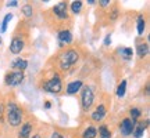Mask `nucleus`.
<instances>
[{
    "mask_svg": "<svg viewBox=\"0 0 150 138\" xmlns=\"http://www.w3.org/2000/svg\"><path fill=\"white\" fill-rule=\"evenodd\" d=\"M79 108H81V119L83 116H88V113L92 111V108L96 101L97 90L91 83H85L79 90ZM79 119V120H81Z\"/></svg>",
    "mask_w": 150,
    "mask_h": 138,
    "instance_id": "6e6552de",
    "label": "nucleus"
},
{
    "mask_svg": "<svg viewBox=\"0 0 150 138\" xmlns=\"http://www.w3.org/2000/svg\"><path fill=\"white\" fill-rule=\"evenodd\" d=\"M4 130L8 133H16L17 128L21 126L25 117L31 113L24 104L18 101L14 90H8L4 95Z\"/></svg>",
    "mask_w": 150,
    "mask_h": 138,
    "instance_id": "7ed1b4c3",
    "label": "nucleus"
},
{
    "mask_svg": "<svg viewBox=\"0 0 150 138\" xmlns=\"http://www.w3.org/2000/svg\"><path fill=\"white\" fill-rule=\"evenodd\" d=\"M125 93H127V80L122 79L121 82H120V84H118L115 94H117L118 98H122V97L125 95Z\"/></svg>",
    "mask_w": 150,
    "mask_h": 138,
    "instance_id": "a878e982",
    "label": "nucleus"
},
{
    "mask_svg": "<svg viewBox=\"0 0 150 138\" xmlns=\"http://www.w3.org/2000/svg\"><path fill=\"white\" fill-rule=\"evenodd\" d=\"M118 54H121V58L122 59L129 61V59H132L134 51H132V48L129 47H118Z\"/></svg>",
    "mask_w": 150,
    "mask_h": 138,
    "instance_id": "b1692460",
    "label": "nucleus"
},
{
    "mask_svg": "<svg viewBox=\"0 0 150 138\" xmlns=\"http://www.w3.org/2000/svg\"><path fill=\"white\" fill-rule=\"evenodd\" d=\"M40 126V122L36 119V116L33 113H29L25 120L21 123V126L17 128V131L14 133L16 138H29Z\"/></svg>",
    "mask_w": 150,
    "mask_h": 138,
    "instance_id": "1a4fd4ad",
    "label": "nucleus"
},
{
    "mask_svg": "<svg viewBox=\"0 0 150 138\" xmlns=\"http://www.w3.org/2000/svg\"><path fill=\"white\" fill-rule=\"evenodd\" d=\"M134 128H135V122H132L127 115H124L121 117V120L118 123V130H120V134L122 137H129L132 135L134 133Z\"/></svg>",
    "mask_w": 150,
    "mask_h": 138,
    "instance_id": "ddd939ff",
    "label": "nucleus"
},
{
    "mask_svg": "<svg viewBox=\"0 0 150 138\" xmlns=\"http://www.w3.org/2000/svg\"><path fill=\"white\" fill-rule=\"evenodd\" d=\"M38 13H39V8H38V3L36 1H25L24 6L21 7V14L22 18L25 22H28L29 25H32L31 22L36 18Z\"/></svg>",
    "mask_w": 150,
    "mask_h": 138,
    "instance_id": "9b49d317",
    "label": "nucleus"
},
{
    "mask_svg": "<svg viewBox=\"0 0 150 138\" xmlns=\"http://www.w3.org/2000/svg\"><path fill=\"white\" fill-rule=\"evenodd\" d=\"M45 108H46V109H49V108H52V102L49 101V100H46V101H45Z\"/></svg>",
    "mask_w": 150,
    "mask_h": 138,
    "instance_id": "c756f323",
    "label": "nucleus"
},
{
    "mask_svg": "<svg viewBox=\"0 0 150 138\" xmlns=\"http://www.w3.org/2000/svg\"><path fill=\"white\" fill-rule=\"evenodd\" d=\"M49 135H50L49 124H42V123H40L39 128H38L36 131H35L29 138H49Z\"/></svg>",
    "mask_w": 150,
    "mask_h": 138,
    "instance_id": "6ab92c4d",
    "label": "nucleus"
},
{
    "mask_svg": "<svg viewBox=\"0 0 150 138\" xmlns=\"http://www.w3.org/2000/svg\"><path fill=\"white\" fill-rule=\"evenodd\" d=\"M110 43H111V36H110V35H107V36H106V39H104V46L107 47Z\"/></svg>",
    "mask_w": 150,
    "mask_h": 138,
    "instance_id": "cd10ccee",
    "label": "nucleus"
},
{
    "mask_svg": "<svg viewBox=\"0 0 150 138\" xmlns=\"http://www.w3.org/2000/svg\"><path fill=\"white\" fill-rule=\"evenodd\" d=\"M78 137L79 138H97V127L95 124L88 123V126L83 127L81 134H78Z\"/></svg>",
    "mask_w": 150,
    "mask_h": 138,
    "instance_id": "dca6fc26",
    "label": "nucleus"
},
{
    "mask_svg": "<svg viewBox=\"0 0 150 138\" xmlns=\"http://www.w3.org/2000/svg\"><path fill=\"white\" fill-rule=\"evenodd\" d=\"M149 51H150V47H149L147 39H143V37L136 39V54H138V59L139 61L146 59L147 55H149Z\"/></svg>",
    "mask_w": 150,
    "mask_h": 138,
    "instance_id": "4468645a",
    "label": "nucleus"
},
{
    "mask_svg": "<svg viewBox=\"0 0 150 138\" xmlns=\"http://www.w3.org/2000/svg\"><path fill=\"white\" fill-rule=\"evenodd\" d=\"M24 77H25V72L22 70H7L3 77V84L8 90H13L14 87L20 86L24 82Z\"/></svg>",
    "mask_w": 150,
    "mask_h": 138,
    "instance_id": "9d476101",
    "label": "nucleus"
},
{
    "mask_svg": "<svg viewBox=\"0 0 150 138\" xmlns=\"http://www.w3.org/2000/svg\"><path fill=\"white\" fill-rule=\"evenodd\" d=\"M96 20L100 26H112L122 15V7L121 3L117 0H99L96 1Z\"/></svg>",
    "mask_w": 150,
    "mask_h": 138,
    "instance_id": "39448f33",
    "label": "nucleus"
},
{
    "mask_svg": "<svg viewBox=\"0 0 150 138\" xmlns=\"http://www.w3.org/2000/svg\"><path fill=\"white\" fill-rule=\"evenodd\" d=\"M28 68V61L24 57H16L10 61V69L11 70H22L25 72V69Z\"/></svg>",
    "mask_w": 150,
    "mask_h": 138,
    "instance_id": "2eb2a0df",
    "label": "nucleus"
},
{
    "mask_svg": "<svg viewBox=\"0 0 150 138\" xmlns=\"http://www.w3.org/2000/svg\"><path fill=\"white\" fill-rule=\"evenodd\" d=\"M31 28L28 22L20 18V21L17 24L16 29L11 36L10 47L7 50V54L10 55H22L25 53L27 48L32 47V42H31Z\"/></svg>",
    "mask_w": 150,
    "mask_h": 138,
    "instance_id": "20e7f679",
    "label": "nucleus"
},
{
    "mask_svg": "<svg viewBox=\"0 0 150 138\" xmlns=\"http://www.w3.org/2000/svg\"><path fill=\"white\" fill-rule=\"evenodd\" d=\"M142 115H143V111H142V108H139V106H131L128 109V113H127V116L135 123L142 119Z\"/></svg>",
    "mask_w": 150,
    "mask_h": 138,
    "instance_id": "a211bd4d",
    "label": "nucleus"
},
{
    "mask_svg": "<svg viewBox=\"0 0 150 138\" xmlns=\"http://www.w3.org/2000/svg\"><path fill=\"white\" fill-rule=\"evenodd\" d=\"M83 1H81V0H76V1H71L70 6H68V8H70V13L71 15H78L81 11H82V7H83Z\"/></svg>",
    "mask_w": 150,
    "mask_h": 138,
    "instance_id": "4be33fe9",
    "label": "nucleus"
},
{
    "mask_svg": "<svg viewBox=\"0 0 150 138\" xmlns=\"http://www.w3.org/2000/svg\"><path fill=\"white\" fill-rule=\"evenodd\" d=\"M85 83H86L85 79H82L81 76H72V77H70V79L67 80V83H65L64 94L65 95H76Z\"/></svg>",
    "mask_w": 150,
    "mask_h": 138,
    "instance_id": "f8f14e48",
    "label": "nucleus"
},
{
    "mask_svg": "<svg viewBox=\"0 0 150 138\" xmlns=\"http://www.w3.org/2000/svg\"><path fill=\"white\" fill-rule=\"evenodd\" d=\"M86 3H88V4H96V1H95V0H89V1H86Z\"/></svg>",
    "mask_w": 150,
    "mask_h": 138,
    "instance_id": "7c9ffc66",
    "label": "nucleus"
},
{
    "mask_svg": "<svg viewBox=\"0 0 150 138\" xmlns=\"http://www.w3.org/2000/svg\"><path fill=\"white\" fill-rule=\"evenodd\" d=\"M85 58L86 50L78 42H72L68 46L60 47L47 59L46 68L54 70L63 80H67L76 75L81 65L85 62Z\"/></svg>",
    "mask_w": 150,
    "mask_h": 138,
    "instance_id": "f257e3e1",
    "label": "nucleus"
},
{
    "mask_svg": "<svg viewBox=\"0 0 150 138\" xmlns=\"http://www.w3.org/2000/svg\"><path fill=\"white\" fill-rule=\"evenodd\" d=\"M57 39H59V42H60V47L68 46V44H71V43L74 42L71 31H63V32H59L57 33Z\"/></svg>",
    "mask_w": 150,
    "mask_h": 138,
    "instance_id": "f3484780",
    "label": "nucleus"
},
{
    "mask_svg": "<svg viewBox=\"0 0 150 138\" xmlns=\"http://www.w3.org/2000/svg\"><path fill=\"white\" fill-rule=\"evenodd\" d=\"M11 18H13V14H11V13H8V14L4 15V20L0 24V31H1V32H6V31H7V26H8V22L11 21Z\"/></svg>",
    "mask_w": 150,
    "mask_h": 138,
    "instance_id": "bb28decb",
    "label": "nucleus"
},
{
    "mask_svg": "<svg viewBox=\"0 0 150 138\" xmlns=\"http://www.w3.org/2000/svg\"><path fill=\"white\" fill-rule=\"evenodd\" d=\"M49 138H71V135H68V133L65 131L64 128L53 127V130L50 131Z\"/></svg>",
    "mask_w": 150,
    "mask_h": 138,
    "instance_id": "5701e85b",
    "label": "nucleus"
},
{
    "mask_svg": "<svg viewBox=\"0 0 150 138\" xmlns=\"http://www.w3.org/2000/svg\"><path fill=\"white\" fill-rule=\"evenodd\" d=\"M17 4H18V1H17V0H13V1H8V3H7L8 7H16Z\"/></svg>",
    "mask_w": 150,
    "mask_h": 138,
    "instance_id": "c85d7f7f",
    "label": "nucleus"
},
{
    "mask_svg": "<svg viewBox=\"0 0 150 138\" xmlns=\"http://www.w3.org/2000/svg\"><path fill=\"white\" fill-rule=\"evenodd\" d=\"M110 109H111V97L107 93H100L99 97H96V101H95L92 111L88 113L86 120L95 126L100 124L108 117Z\"/></svg>",
    "mask_w": 150,
    "mask_h": 138,
    "instance_id": "0eeeda50",
    "label": "nucleus"
},
{
    "mask_svg": "<svg viewBox=\"0 0 150 138\" xmlns=\"http://www.w3.org/2000/svg\"><path fill=\"white\" fill-rule=\"evenodd\" d=\"M97 135H99V138H111L112 137V131L110 130V127H108V124L106 122H103L99 124Z\"/></svg>",
    "mask_w": 150,
    "mask_h": 138,
    "instance_id": "aec40b11",
    "label": "nucleus"
},
{
    "mask_svg": "<svg viewBox=\"0 0 150 138\" xmlns=\"http://www.w3.org/2000/svg\"><path fill=\"white\" fill-rule=\"evenodd\" d=\"M3 133H4V128H3V127H1V126H0V137L3 135Z\"/></svg>",
    "mask_w": 150,
    "mask_h": 138,
    "instance_id": "2f4dec72",
    "label": "nucleus"
},
{
    "mask_svg": "<svg viewBox=\"0 0 150 138\" xmlns=\"http://www.w3.org/2000/svg\"><path fill=\"white\" fill-rule=\"evenodd\" d=\"M4 94L0 89V126L4 128Z\"/></svg>",
    "mask_w": 150,
    "mask_h": 138,
    "instance_id": "393cba45",
    "label": "nucleus"
},
{
    "mask_svg": "<svg viewBox=\"0 0 150 138\" xmlns=\"http://www.w3.org/2000/svg\"><path fill=\"white\" fill-rule=\"evenodd\" d=\"M146 25H147V15H143V14H139L138 18H136V29H138V35L142 36L143 32L146 29Z\"/></svg>",
    "mask_w": 150,
    "mask_h": 138,
    "instance_id": "412c9836",
    "label": "nucleus"
},
{
    "mask_svg": "<svg viewBox=\"0 0 150 138\" xmlns=\"http://www.w3.org/2000/svg\"><path fill=\"white\" fill-rule=\"evenodd\" d=\"M70 3L68 1H59L57 4L49 7L40 13L42 21L50 33H57L63 31H71L74 26V17L71 15Z\"/></svg>",
    "mask_w": 150,
    "mask_h": 138,
    "instance_id": "f03ea898",
    "label": "nucleus"
},
{
    "mask_svg": "<svg viewBox=\"0 0 150 138\" xmlns=\"http://www.w3.org/2000/svg\"><path fill=\"white\" fill-rule=\"evenodd\" d=\"M36 86L40 91L53 94V95L64 94V80H63V77L59 76L54 70L46 68V66L38 75Z\"/></svg>",
    "mask_w": 150,
    "mask_h": 138,
    "instance_id": "423d86ee",
    "label": "nucleus"
}]
</instances>
